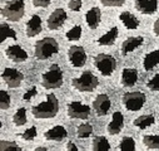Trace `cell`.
Segmentation results:
<instances>
[{"instance_id": "603a6c76", "label": "cell", "mask_w": 159, "mask_h": 151, "mask_svg": "<svg viewBox=\"0 0 159 151\" xmlns=\"http://www.w3.org/2000/svg\"><path fill=\"white\" fill-rule=\"evenodd\" d=\"M159 64V48L152 51L150 53H148L144 57L143 61V68L145 71H152L154 67H157Z\"/></svg>"}, {"instance_id": "e575fe53", "label": "cell", "mask_w": 159, "mask_h": 151, "mask_svg": "<svg viewBox=\"0 0 159 151\" xmlns=\"http://www.w3.org/2000/svg\"><path fill=\"white\" fill-rule=\"evenodd\" d=\"M36 135H38V132H36V127L33 126V127L25 130L20 136H21L23 140H25V141H30V140H34V139L36 137Z\"/></svg>"}, {"instance_id": "7402d4cb", "label": "cell", "mask_w": 159, "mask_h": 151, "mask_svg": "<svg viewBox=\"0 0 159 151\" xmlns=\"http://www.w3.org/2000/svg\"><path fill=\"white\" fill-rule=\"evenodd\" d=\"M119 35V30L116 27H113L111 29H109L104 35H102L98 39V44L99 46H113L116 41V38Z\"/></svg>"}, {"instance_id": "4316f807", "label": "cell", "mask_w": 159, "mask_h": 151, "mask_svg": "<svg viewBox=\"0 0 159 151\" xmlns=\"http://www.w3.org/2000/svg\"><path fill=\"white\" fill-rule=\"evenodd\" d=\"M26 108L21 107L19 110L15 111L14 116H13V122L16 127H20V126H24L26 124Z\"/></svg>"}, {"instance_id": "836d02e7", "label": "cell", "mask_w": 159, "mask_h": 151, "mask_svg": "<svg viewBox=\"0 0 159 151\" xmlns=\"http://www.w3.org/2000/svg\"><path fill=\"white\" fill-rule=\"evenodd\" d=\"M147 87L153 92H159V73L154 74L147 83Z\"/></svg>"}, {"instance_id": "60d3db41", "label": "cell", "mask_w": 159, "mask_h": 151, "mask_svg": "<svg viewBox=\"0 0 159 151\" xmlns=\"http://www.w3.org/2000/svg\"><path fill=\"white\" fill-rule=\"evenodd\" d=\"M153 32H154V34L155 35H158L159 37V18L154 22V25H153Z\"/></svg>"}, {"instance_id": "d590c367", "label": "cell", "mask_w": 159, "mask_h": 151, "mask_svg": "<svg viewBox=\"0 0 159 151\" xmlns=\"http://www.w3.org/2000/svg\"><path fill=\"white\" fill-rule=\"evenodd\" d=\"M104 7H122L125 0H100Z\"/></svg>"}, {"instance_id": "d6a6232c", "label": "cell", "mask_w": 159, "mask_h": 151, "mask_svg": "<svg viewBox=\"0 0 159 151\" xmlns=\"http://www.w3.org/2000/svg\"><path fill=\"white\" fill-rule=\"evenodd\" d=\"M11 105V98L7 91H0V108L2 110H8Z\"/></svg>"}, {"instance_id": "8992f818", "label": "cell", "mask_w": 159, "mask_h": 151, "mask_svg": "<svg viewBox=\"0 0 159 151\" xmlns=\"http://www.w3.org/2000/svg\"><path fill=\"white\" fill-rule=\"evenodd\" d=\"M94 66L97 67V69L105 77L113 74V72L116 68V61L113 56L110 54H97L94 57Z\"/></svg>"}, {"instance_id": "484cf974", "label": "cell", "mask_w": 159, "mask_h": 151, "mask_svg": "<svg viewBox=\"0 0 159 151\" xmlns=\"http://www.w3.org/2000/svg\"><path fill=\"white\" fill-rule=\"evenodd\" d=\"M0 41L2 42H5L7 39H9V38H11V39L16 41V32L9 27V24L7 23H2V25H0Z\"/></svg>"}, {"instance_id": "30bf717a", "label": "cell", "mask_w": 159, "mask_h": 151, "mask_svg": "<svg viewBox=\"0 0 159 151\" xmlns=\"http://www.w3.org/2000/svg\"><path fill=\"white\" fill-rule=\"evenodd\" d=\"M2 78L10 88H18L24 81V74L15 68H5L2 73Z\"/></svg>"}, {"instance_id": "8fae6325", "label": "cell", "mask_w": 159, "mask_h": 151, "mask_svg": "<svg viewBox=\"0 0 159 151\" xmlns=\"http://www.w3.org/2000/svg\"><path fill=\"white\" fill-rule=\"evenodd\" d=\"M68 19V14L64 9L59 8V9H55L48 18V28L50 30H57L59 28L63 27V24L65 23V20Z\"/></svg>"}, {"instance_id": "1f68e13d", "label": "cell", "mask_w": 159, "mask_h": 151, "mask_svg": "<svg viewBox=\"0 0 159 151\" xmlns=\"http://www.w3.org/2000/svg\"><path fill=\"white\" fill-rule=\"evenodd\" d=\"M0 151H21V147L15 141H5L0 142Z\"/></svg>"}, {"instance_id": "ab89813d", "label": "cell", "mask_w": 159, "mask_h": 151, "mask_svg": "<svg viewBox=\"0 0 159 151\" xmlns=\"http://www.w3.org/2000/svg\"><path fill=\"white\" fill-rule=\"evenodd\" d=\"M65 151H79V150H78V147H76V145H75L74 142L69 141V142L66 144V149H65Z\"/></svg>"}, {"instance_id": "52a82bcc", "label": "cell", "mask_w": 159, "mask_h": 151, "mask_svg": "<svg viewBox=\"0 0 159 151\" xmlns=\"http://www.w3.org/2000/svg\"><path fill=\"white\" fill-rule=\"evenodd\" d=\"M147 101V97L143 92L134 91V92H127L123 96V105L128 111H139Z\"/></svg>"}, {"instance_id": "277c9868", "label": "cell", "mask_w": 159, "mask_h": 151, "mask_svg": "<svg viewBox=\"0 0 159 151\" xmlns=\"http://www.w3.org/2000/svg\"><path fill=\"white\" fill-rule=\"evenodd\" d=\"M71 85L79 92H93L99 86V80L92 72L85 71L79 77L73 78Z\"/></svg>"}, {"instance_id": "5bb4252c", "label": "cell", "mask_w": 159, "mask_h": 151, "mask_svg": "<svg viewBox=\"0 0 159 151\" xmlns=\"http://www.w3.org/2000/svg\"><path fill=\"white\" fill-rule=\"evenodd\" d=\"M5 54L7 57L15 62V63H20V62H24L28 59V53L25 52V49L18 44H14V46H9L5 51Z\"/></svg>"}, {"instance_id": "7a4b0ae2", "label": "cell", "mask_w": 159, "mask_h": 151, "mask_svg": "<svg viewBox=\"0 0 159 151\" xmlns=\"http://www.w3.org/2000/svg\"><path fill=\"white\" fill-rule=\"evenodd\" d=\"M59 52V43L52 37H45L34 46V56L36 59L45 61Z\"/></svg>"}, {"instance_id": "44dd1931", "label": "cell", "mask_w": 159, "mask_h": 151, "mask_svg": "<svg viewBox=\"0 0 159 151\" xmlns=\"http://www.w3.org/2000/svg\"><path fill=\"white\" fill-rule=\"evenodd\" d=\"M119 20L123 23V25L127 28V29H130V30H135L138 27H139V20L137 19V17L129 12H123L119 14Z\"/></svg>"}, {"instance_id": "9c48e42d", "label": "cell", "mask_w": 159, "mask_h": 151, "mask_svg": "<svg viewBox=\"0 0 159 151\" xmlns=\"http://www.w3.org/2000/svg\"><path fill=\"white\" fill-rule=\"evenodd\" d=\"M68 59L73 67L80 68L87 63V52L82 46H71L68 49Z\"/></svg>"}, {"instance_id": "b9f144b4", "label": "cell", "mask_w": 159, "mask_h": 151, "mask_svg": "<svg viewBox=\"0 0 159 151\" xmlns=\"http://www.w3.org/2000/svg\"><path fill=\"white\" fill-rule=\"evenodd\" d=\"M34 151H48V149L44 147V146H39V147H36Z\"/></svg>"}, {"instance_id": "e0dca14e", "label": "cell", "mask_w": 159, "mask_h": 151, "mask_svg": "<svg viewBox=\"0 0 159 151\" xmlns=\"http://www.w3.org/2000/svg\"><path fill=\"white\" fill-rule=\"evenodd\" d=\"M144 42L143 37H129L122 43V54L127 56L129 53H132L133 51H135L137 48H139Z\"/></svg>"}, {"instance_id": "8d00e7d4", "label": "cell", "mask_w": 159, "mask_h": 151, "mask_svg": "<svg viewBox=\"0 0 159 151\" xmlns=\"http://www.w3.org/2000/svg\"><path fill=\"white\" fill-rule=\"evenodd\" d=\"M68 7L73 12H79L82 9V0H70Z\"/></svg>"}, {"instance_id": "f546056e", "label": "cell", "mask_w": 159, "mask_h": 151, "mask_svg": "<svg viewBox=\"0 0 159 151\" xmlns=\"http://www.w3.org/2000/svg\"><path fill=\"white\" fill-rule=\"evenodd\" d=\"M93 134V126L89 124H82L76 129V136L79 139H87Z\"/></svg>"}, {"instance_id": "ac0fdd59", "label": "cell", "mask_w": 159, "mask_h": 151, "mask_svg": "<svg viewBox=\"0 0 159 151\" xmlns=\"http://www.w3.org/2000/svg\"><path fill=\"white\" fill-rule=\"evenodd\" d=\"M66 136H68V131L61 125L54 126V127H52V129H49L44 132V137L47 140H50V141H61Z\"/></svg>"}, {"instance_id": "5b68a950", "label": "cell", "mask_w": 159, "mask_h": 151, "mask_svg": "<svg viewBox=\"0 0 159 151\" xmlns=\"http://www.w3.org/2000/svg\"><path fill=\"white\" fill-rule=\"evenodd\" d=\"M25 13L24 0H10V2L3 8L2 14L10 22H18L23 18Z\"/></svg>"}, {"instance_id": "d6986e66", "label": "cell", "mask_w": 159, "mask_h": 151, "mask_svg": "<svg viewBox=\"0 0 159 151\" xmlns=\"http://www.w3.org/2000/svg\"><path fill=\"white\" fill-rule=\"evenodd\" d=\"M85 22L90 29H97L102 22V12L99 8L94 7L89 9L85 14Z\"/></svg>"}, {"instance_id": "ba28073f", "label": "cell", "mask_w": 159, "mask_h": 151, "mask_svg": "<svg viewBox=\"0 0 159 151\" xmlns=\"http://www.w3.org/2000/svg\"><path fill=\"white\" fill-rule=\"evenodd\" d=\"M66 113L71 119L78 120H87L90 115V107L78 101H71L66 106Z\"/></svg>"}, {"instance_id": "6da1fadb", "label": "cell", "mask_w": 159, "mask_h": 151, "mask_svg": "<svg viewBox=\"0 0 159 151\" xmlns=\"http://www.w3.org/2000/svg\"><path fill=\"white\" fill-rule=\"evenodd\" d=\"M59 112V101L54 93H49L45 101L31 107V113L35 119H53Z\"/></svg>"}, {"instance_id": "74e56055", "label": "cell", "mask_w": 159, "mask_h": 151, "mask_svg": "<svg viewBox=\"0 0 159 151\" xmlns=\"http://www.w3.org/2000/svg\"><path fill=\"white\" fill-rule=\"evenodd\" d=\"M33 4L36 8H48L50 5V0H33Z\"/></svg>"}, {"instance_id": "9a60e30c", "label": "cell", "mask_w": 159, "mask_h": 151, "mask_svg": "<svg viewBox=\"0 0 159 151\" xmlns=\"http://www.w3.org/2000/svg\"><path fill=\"white\" fill-rule=\"evenodd\" d=\"M135 9L145 15H152L158 9V0H135Z\"/></svg>"}, {"instance_id": "ffe728a7", "label": "cell", "mask_w": 159, "mask_h": 151, "mask_svg": "<svg viewBox=\"0 0 159 151\" xmlns=\"http://www.w3.org/2000/svg\"><path fill=\"white\" fill-rule=\"evenodd\" d=\"M138 81V71L135 68H124L122 72V85L124 87H133Z\"/></svg>"}, {"instance_id": "f35d334b", "label": "cell", "mask_w": 159, "mask_h": 151, "mask_svg": "<svg viewBox=\"0 0 159 151\" xmlns=\"http://www.w3.org/2000/svg\"><path fill=\"white\" fill-rule=\"evenodd\" d=\"M35 95H36V88H35V87H31L29 91L25 92V95L23 96V98H24L25 101H28V100H30V98H31L33 96H35Z\"/></svg>"}, {"instance_id": "f1b7e54d", "label": "cell", "mask_w": 159, "mask_h": 151, "mask_svg": "<svg viewBox=\"0 0 159 151\" xmlns=\"http://www.w3.org/2000/svg\"><path fill=\"white\" fill-rule=\"evenodd\" d=\"M119 151H135V141L133 137L125 136L119 144Z\"/></svg>"}, {"instance_id": "4fadbf2b", "label": "cell", "mask_w": 159, "mask_h": 151, "mask_svg": "<svg viewBox=\"0 0 159 151\" xmlns=\"http://www.w3.org/2000/svg\"><path fill=\"white\" fill-rule=\"evenodd\" d=\"M124 127V116L122 112L115 111L111 116V121L107 126V131L109 135H118Z\"/></svg>"}, {"instance_id": "2e32d148", "label": "cell", "mask_w": 159, "mask_h": 151, "mask_svg": "<svg viewBox=\"0 0 159 151\" xmlns=\"http://www.w3.org/2000/svg\"><path fill=\"white\" fill-rule=\"evenodd\" d=\"M42 30H43V25H42L40 17H39V15H33L28 20V23L25 25V34H26V37L33 38V37L38 35L39 33H42Z\"/></svg>"}, {"instance_id": "83f0119b", "label": "cell", "mask_w": 159, "mask_h": 151, "mask_svg": "<svg viewBox=\"0 0 159 151\" xmlns=\"http://www.w3.org/2000/svg\"><path fill=\"white\" fill-rule=\"evenodd\" d=\"M143 144L148 149L158 150L159 149V135H145L143 137Z\"/></svg>"}, {"instance_id": "3957f363", "label": "cell", "mask_w": 159, "mask_h": 151, "mask_svg": "<svg viewBox=\"0 0 159 151\" xmlns=\"http://www.w3.org/2000/svg\"><path fill=\"white\" fill-rule=\"evenodd\" d=\"M64 81V76L61 68L58 64H52L47 72L42 76V86L47 90H57L61 87Z\"/></svg>"}, {"instance_id": "d4e9b609", "label": "cell", "mask_w": 159, "mask_h": 151, "mask_svg": "<svg viewBox=\"0 0 159 151\" xmlns=\"http://www.w3.org/2000/svg\"><path fill=\"white\" fill-rule=\"evenodd\" d=\"M93 151H110V144L105 136H95L93 140Z\"/></svg>"}, {"instance_id": "7c38bea8", "label": "cell", "mask_w": 159, "mask_h": 151, "mask_svg": "<svg viewBox=\"0 0 159 151\" xmlns=\"http://www.w3.org/2000/svg\"><path fill=\"white\" fill-rule=\"evenodd\" d=\"M110 106H111V101H110L109 96H107L104 93L98 95L93 101V108L97 112L98 116H105L108 111L110 110Z\"/></svg>"}, {"instance_id": "cb8c5ba5", "label": "cell", "mask_w": 159, "mask_h": 151, "mask_svg": "<svg viewBox=\"0 0 159 151\" xmlns=\"http://www.w3.org/2000/svg\"><path fill=\"white\" fill-rule=\"evenodd\" d=\"M154 122H155L154 115H142L133 121V125L140 130H145V129L150 127L152 125H154Z\"/></svg>"}, {"instance_id": "4dcf8cb0", "label": "cell", "mask_w": 159, "mask_h": 151, "mask_svg": "<svg viewBox=\"0 0 159 151\" xmlns=\"http://www.w3.org/2000/svg\"><path fill=\"white\" fill-rule=\"evenodd\" d=\"M68 41H79L82 38V27L80 25H75L70 30L66 32L65 34Z\"/></svg>"}]
</instances>
